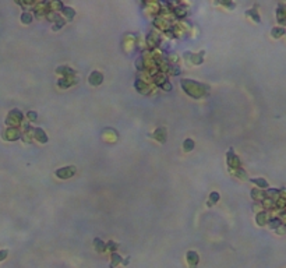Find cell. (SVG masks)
Instances as JSON below:
<instances>
[{
  "instance_id": "cell-2",
  "label": "cell",
  "mask_w": 286,
  "mask_h": 268,
  "mask_svg": "<svg viewBox=\"0 0 286 268\" xmlns=\"http://www.w3.org/2000/svg\"><path fill=\"white\" fill-rule=\"evenodd\" d=\"M184 150H186V151L193 150V141L191 140H186V141H184Z\"/></svg>"
},
{
  "instance_id": "cell-7",
  "label": "cell",
  "mask_w": 286,
  "mask_h": 268,
  "mask_svg": "<svg viewBox=\"0 0 286 268\" xmlns=\"http://www.w3.org/2000/svg\"><path fill=\"white\" fill-rule=\"evenodd\" d=\"M28 116H30V117H32V119H35V117H36V116H35V113H30Z\"/></svg>"
},
{
  "instance_id": "cell-5",
  "label": "cell",
  "mask_w": 286,
  "mask_h": 268,
  "mask_svg": "<svg viewBox=\"0 0 286 268\" xmlns=\"http://www.w3.org/2000/svg\"><path fill=\"white\" fill-rule=\"evenodd\" d=\"M6 256H7V251H6V250L0 251V260H4V259H6Z\"/></svg>"
},
{
  "instance_id": "cell-4",
  "label": "cell",
  "mask_w": 286,
  "mask_h": 268,
  "mask_svg": "<svg viewBox=\"0 0 286 268\" xmlns=\"http://www.w3.org/2000/svg\"><path fill=\"white\" fill-rule=\"evenodd\" d=\"M253 182H254V183H257V184H260L261 187H266V182H265V180H260V179H253Z\"/></svg>"
},
{
  "instance_id": "cell-1",
  "label": "cell",
  "mask_w": 286,
  "mask_h": 268,
  "mask_svg": "<svg viewBox=\"0 0 286 268\" xmlns=\"http://www.w3.org/2000/svg\"><path fill=\"white\" fill-rule=\"evenodd\" d=\"M21 20H22V23H25V24H28V23H31V21H32V17H31L30 14H27V13H24V14H22V17H21Z\"/></svg>"
},
{
  "instance_id": "cell-3",
  "label": "cell",
  "mask_w": 286,
  "mask_h": 268,
  "mask_svg": "<svg viewBox=\"0 0 286 268\" xmlns=\"http://www.w3.org/2000/svg\"><path fill=\"white\" fill-rule=\"evenodd\" d=\"M272 34H274V36H276V38H278V36H281V35L283 34V29H281V28H275L274 31H272Z\"/></svg>"
},
{
  "instance_id": "cell-6",
  "label": "cell",
  "mask_w": 286,
  "mask_h": 268,
  "mask_svg": "<svg viewBox=\"0 0 286 268\" xmlns=\"http://www.w3.org/2000/svg\"><path fill=\"white\" fill-rule=\"evenodd\" d=\"M211 198H212V201H214V203H215V201H216L218 198H219V195H218L216 193H214V194H211Z\"/></svg>"
}]
</instances>
